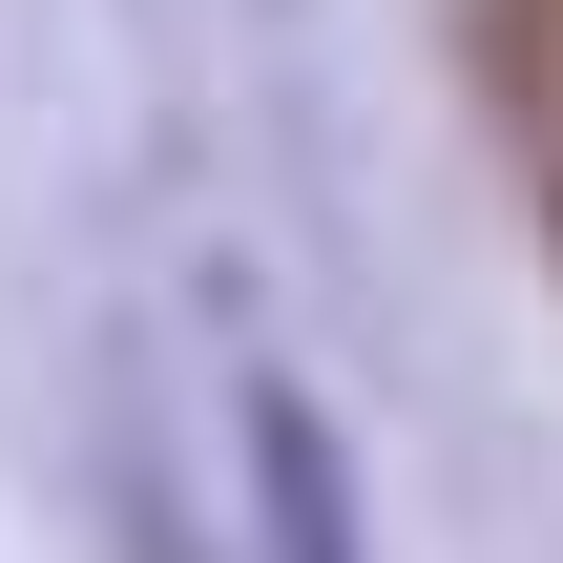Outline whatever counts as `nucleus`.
<instances>
[{
    "mask_svg": "<svg viewBox=\"0 0 563 563\" xmlns=\"http://www.w3.org/2000/svg\"><path fill=\"white\" fill-rule=\"evenodd\" d=\"M251 543L272 563H376L355 543V460H334V418L292 376H251Z\"/></svg>",
    "mask_w": 563,
    "mask_h": 563,
    "instance_id": "1",
    "label": "nucleus"
}]
</instances>
